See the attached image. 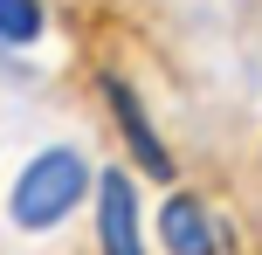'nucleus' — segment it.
Listing matches in <instances>:
<instances>
[{"mask_svg":"<svg viewBox=\"0 0 262 255\" xmlns=\"http://www.w3.org/2000/svg\"><path fill=\"white\" fill-rule=\"evenodd\" d=\"M83 193H90V166H83V152H69V145L35 152V166H28L21 187H14V221H21V228H55L62 214H76Z\"/></svg>","mask_w":262,"mask_h":255,"instance_id":"f257e3e1","label":"nucleus"},{"mask_svg":"<svg viewBox=\"0 0 262 255\" xmlns=\"http://www.w3.org/2000/svg\"><path fill=\"white\" fill-rule=\"evenodd\" d=\"M104 104H111V118H118V131H124V145H131V159H138V166H145V173H152V179H172V152L159 145V131H152V118H145V110H138V97H131V90H124L118 76L104 83Z\"/></svg>","mask_w":262,"mask_h":255,"instance_id":"f03ea898","label":"nucleus"},{"mask_svg":"<svg viewBox=\"0 0 262 255\" xmlns=\"http://www.w3.org/2000/svg\"><path fill=\"white\" fill-rule=\"evenodd\" d=\"M97 228H104V248L111 255L138 248V193H131L124 173H97Z\"/></svg>","mask_w":262,"mask_h":255,"instance_id":"7ed1b4c3","label":"nucleus"},{"mask_svg":"<svg viewBox=\"0 0 262 255\" xmlns=\"http://www.w3.org/2000/svg\"><path fill=\"white\" fill-rule=\"evenodd\" d=\"M159 235H166V248H180V255H207V248H221V235H214V214L200 200H186V193H172L166 200V214H159Z\"/></svg>","mask_w":262,"mask_h":255,"instance_id":"20e7f679","label":"nucleus"},{"mask_svg":"<svg viewBox=\"0 0 262 255\" xmlns=\"http://www.w3.org/2000/svg\"><path fill=\"white\" fill-rule=\"evenodd\" d=\"M41 0H0V41L7 49H28V41H41Z\"/></svg>","mask_w":262,"mask_h":255,"instance_id":"39448f33","label":"nucleus"}]
</instances>
